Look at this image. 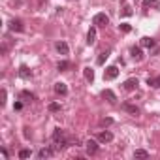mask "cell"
Instances as JSON below:
<instances>
[{
	"label": "cell",
	"instance_id": "cell-1",
	"mask_svg": "<svg viewBox=\"0 0 160 160\" xmlns=\"http://www.w3.org/2000/svg\"><path fill=\"white\" fill-rule=\"evenodd\" d=\"M53 147H55V151H60V149H64L66 145H68V141H66V136H64V132L60 130V128H55V132H53Z\"/></svg>",
	"mask_w": 160,
	"mask_h": 160
},
{
	"label": "cell",
	"instance_id": "cell-26",
	"mask_svg": "<svg viewBox=\"0 0 160 160\" xmlns=\"http://www.w3.org/2000/svg\"><path fill=\"white\" fill-rule=\"evenodd\" d=\"M0 98H2V100H0V104L6 106V89H2V92H0Z\"/></svg>",
	"mask_w": 160,
	"mask_h": 160
},
{
	"label": "cell",
	"instance_id": "cell-20",
	"mask_svg": "<svg viewBox=\"0 0 160 160\" xmlns=\"http://www.w3.org/2000/svg\"><path fill=\"white\" fill-rule=\"evenodd\" d=\"M83 73H85V79H87V81H94V72H92V68H85L83 70Z\"/></svg>",
	"mask_w": 160,
	"mask_h": 160
},
{
	"label": "cell",
	"instance_id": "cell-23",
	"mask_svg": "<svg viewBox=\"0 0 160 160\" xmlns=\"http://www.w3.org/2000/svg\"><path fill=\"white\" fill-rule=\"evenodd\" d=\"M57 68H58L60 72H64V70H68V68H70V62H66V60H60V62L57 64Z\"/></svg>",
	"mask_w": 160,
	"mask_h": 160
},
{
	"label": "cell",
	"instance_id": "cell-15",
	"mask_svg": "<svg viewBox=\"0 0 160 160\" xmlns=\"http://www.w3.org/2000/svg\"><path fill=\"white\" fill-rule=\"evenodd\" d=\"M55 47H57V51H58L60 55H68V51H70L66 42H57V45H55Z\"/></svg>",
	"mask_w": 160,
	"mask_h": 160
},
{
	"label": "cell",
	"instance_id": "cell-10",
	"mask_svg": "<svg viewBox=\"0 0 160 160\" xmlns=\"http://www.w3.org/2000/svg\"><path fill=\"white\" fill-rule=\"evenodd\" d=\"M102 98H106L109 104H115V102H117V96H115V92H113V91H109V89L102 91Z\"/></svg>",
	"mask_w": 160,
	"mask_h": 160
},
{
	"label": "cell",
	"instance_id": "cell-28",
	"mask_svg": "<svg viewBox=\"0 0 160 160\" xmlns=\"http://www.w3.org/2000/svg\"><path fill=\"white\" fill-rule=\"evenodd\" d=\"M122 15H124V17H130V15H132V10H130V8L126 6V8L122 10Z\"/></svg>",
	"mask_w": 160,
	"mask_h": 160
},
{
	"label": "cell",
	"instance_id": "cell-18",
	"mask_svg": "<svg viewBox=\"0 0 160 160\" xmlns=\"http://www.w3.org/2000/svg\"><path fill=\"white\" fill-rule=\"evenodd\" d=\"M143 8H160L158 0H143Z\"/></svg>",
	"mask_w": 160,
	"mask_h": 160
},
{
	"label": "cell",
	"instance_id": "cell-8",
	"mask_svg": "<svg viewBox=\"0 0 160 160\" xmlns=\"http://www.w3.org/2000/svg\"><path fill=\"white\" fill-rule=\"evenodd\" d=\"M98 141L100 143H109V141H113V134L109 130H104V132L98 134Z\"/></svg>",
	"mask_w": 160,
	"mask_h": 160
},
{
	"label": "cell",
	"instance_id": "cell-24",
	"mask_svg": "<svg viewBox=\"0 0 160 160\" xmlns=\"http://www.w3.org/2000/svg\"><path fill=\"white\" fill-rule=\"evenodd\" d=\"M21 98H25V100H34V94L28 92V91H23V92H21Z\"/></svg>",
	"mask_w": 160,
	"mask_h": 160
},
{
	"label": "cell",
	"instance_id": "cell-9",
	"mask_svg": "<svg viewBox=\"0 0 160 160\" xmlns=\"http://www.w3.org/2000/svg\"><path fill=\"white\" fill-rule=\"evenodd\" d=\"M19 77H23V79H30L32 77V72H30V68L27 64H21L19 66Z\"/></svg>",
	"mask_w": 160,
	"mask_h": 160
},
{
	"label": "cell",
	"instance_id": "cell-22",
	"mask_svg": "<svg viewBox=\"0 0 160 160\" xmlns=\"http://www.w3.org/2000/svg\"><path fill=\"white\" fill-rule=\"evenodd\" d=\"M108 57H109V51H106V53H100V57L96 58V62H98V64H104Z\"/></svg>",
	"mask_w": 160,
	"mask_h": 160
},
{
	"label": "cell",
	"instance_id": "cell-5",
	"mask_svg": "<svg viewBox=\"0 0 160 160\" xmlns=\"http://www.w3.org/2000/svg\"><path fill=\"white\" fill-rule=\"evenodd\" d=\"M85 151H87L89 156L96 154V152H98V143H96L94 139H87V141H85Z\"/></svg>",
	"mask_w": 160,
	"mask_h": 160
},
{
	"label": "cell",
	"instance_id": "cell-31",
	"mask_svg": "<svg viewBox=\"0 0 160 160\" xmlns=\"http://www.w3.org/2000/svg\"><path fill=\"white\" fill-rule=\"evenodd\" d=\"M15 109H23V104L21 102H15Z\"/></svg>",
	"mask_w": 160,
	"mask_h": 160
},
{
	"label": "cell",
	"instance_id": "cell-29",
	"mask_svg": "<svg viewBox=\"0 0 160 160\" xmlns=\"http://www.w3.org/2000/svg\"><path fill=\"white\" fill-rule=\"evenodd\" d=\"M111 122H113V119H102V126H108Z\"/></svg>",
	"mask_w": 160,
	"mask_h": 160
},
{
	"label": "cell",
	"instance_id": "cell-17",
	"mask_svg": "<svg viewBox=\"0 0 160 160\" xmlns=\"http://www.w3.org/2000/svg\"><path fill=\"white\" fill-rule=\"evenodd\" d=\"M147 85H149V87L160 89V75H158V77H149V79H147Z\"/></svg>",
	"mask_w": 160,
	"mask_h": 160
},
{
	"label": "cell",
	"instance_id": "cell-4",
	"mask_svg": "<svg viewBox=\"0 0 160 160\" xmlns=\"http://www.w3.org/2000/svg\"><path fill=\"white\" fill-rule=\"evenodd\" d=\"M8 27H10L12 32H23V30H25V25H23L21 19H12V21L8 23Z\"/></svg>",
	"mask_w": 160,
	"mask_h": 160
},
{
	"label": "cell",
	"instance_id": "cell-7",
	"mask_svg": "<svg viewBox=\"0 0 160 160\" xmlns=\"http://www.w3.org/2000/svg\"><path fill=\"white\" fill-rule=\"evenodd\" d=\"M53 152H55V147H43V149H40V151H38V158H40V160L51 158V156H53Z\"/></svg>",
	"mask_w": 160,
	"mask_h": 160
},
{
	"label": "cell",
	"instance_id": "cell-6",
	"mask_svg": "<svg viewBox=\"0 0 160 160\" xmlns=\"http://www.w3.org/2000/svg\"><path fill=\"white\" fill-rule=\"evenodd\" d=\"M138 85H139L138 79H136V77H130V79H126V81L122 83V89H124V91H136Z\"/></svg>",
	"mask_w": 160,
	"mask_h": 160
},
{
	"label": "cell",
	"instance_id": "cell-21",
	"mask_svg": "<svg viewBox=\"0 0 160 160\" xmlns=\"http://www.w3.org/2000/svg\"><path fill=\"white\" fill-rule=\"evenodd\" d=\"M30 154H32V152H30V149H21V151H19V158H21V160L28 158Z\"/></svg>",
	"mask_w": 160,
	"mask_h": 160
},
{
	"label": "cell",
	"instance_id": "cell-12",
	"mask_svg": "<svg viewBox=\"0 0 160 160\" xmlns=\"http://www.w3.org/2000/svg\"><path fill=\"white\" fill-rule=\"evenodd\" d=\"M141 47L152 49V47H156V42H154L152 38H149V36H143V38H141Z\"/></svg>",
	"mask_w": 160,
	"mask_h": 160
},
{
	"label": "cell",
	"instance_id": "cell-16",
	"mask_svg": "<svg viewBox=\"0 0 160 160\" xmlns=\"http://www.w3.org/2000/svg\"><path fill=\"white\" fill-rule=\"evenodd\" d=\"M94 42H96V28L92 27V28L89 30V34H87V43H89V45H94Z\"/></svg>",
	"mask_w": 160,
	"mask_h": 160
},
{
	"label": "cell",
	"instance_id": "cell-14",
	"mask_svg": "<svg viewBox=\"0 0 160 160\" xmlns=\"http://www.w3.org/2000/svg\"><path fill=\"white\" fill-rule=\"evenodd\" d=\"M130 55H132L134 60H141V58H143V51H141V47H132V49H130Z\"/></svg>",
	"mask_w": 160,
	"mask_h": 160
},
{
	"label": "cell",
	"instance_id": "cell-2",
	"mask_svg": "<svg viewBox=\"0 0 160 160\" xmlns=\"http://www.w3.org/2000/svg\"><path fill=\"white\" fill-rule=\"evenodd\" d=\"M109 23V17L106 15V13H96L94 17H92V25L94 27H106Z\"/></svg>",
	"mask_w": 160,
	"mask_h": 160
},
{
	"label": "cell",
	"instance_id": "cell-19",
	"mask_svg": "<svg viewBox=\"0 0 160 160\" xmlns=\"http://www.w3.org/2000/svg\"><path fill=\"white\" fill-rule=\"evenodd\" d=\"M134 158H149V152L145 149H136L134 151Z\"/></svg>",
	"mask_w": 160,
	"mask_h": 160
},
{
	"label": "cell",
	"instance_id": "cell-11",
	"mask_svg": "<svg viewBox=\"0 0 160 160\" xmlns=\"http://www.w3.org/2000/svg\"><path fill=\"white\" fill-rule=\"evenodd\" d=\"M55 92H57L58 96H66V94H68L66 83H55Z\"/></svg>",
	"mask_w": 160,
	"mask_h": 160
},
{
	"label": "cell",
	"instance_id": "cell-13",
	"mask_svg": "<svg viewBox=\"0 0 160 160\" xmlns=\"http://www.w3.org/2000/svg\"><path fill=\"white\" fill-rule=\"evenodd\" d=\"M122 109L124 111H128L130 115H139V109H138V106H134V104H122Z\"/></svg>",
	"mask_w": 160,
	"mask_h": 160
},
{
	"label": "cell",
	"instance_id": "cell-25",
	"mask_svg": "<svg viewBox=\"0 0 160 160\" xmlns=\"http://www.w3.org/2000/svg\"><path fill=\"white\" fill-rule=\"evenodd\" d=\"M49 111H53V113H57V111H60V104H57V102H53V104H49Z\"/></svg>",
	"mask_w": 160,
	"mask_h": 160
},
{
	"label": "cell",
	"instance_id": "cell-27",
	"mask_svg": "<svg viewBox=\"0 0 160 160\" xmlns=\"http://www.w3.org/2000/svg\"><path fill=\"white\" fill-rule=\"evenodd\" d=\"M121 30H122V32H130V30H132V27H130V25H126V23H122V25H121Z\"/></svg>",
	"mask_w": 160,
	"mask_h": 160
},
{
	"label": "cell",
	"instance_id": "cell-3",
	"mask_svg": "<svg viewBox=\"0 0 160 160\" xmlns=\"http://www.w3.org/2000/svg\"><path fill=\"white\" fill-rule=\"evenodd\" d=\"M117 75H119V68H117V66H108L106 72H104V79H108V81L117 79Z\"/></svg>",
	"mask_w": 160,
	"mask_h": 160
},
{
	"label": "cell",
	"instance_id": "cell-30",
	"mask_svg": "<svg viewBox=\"0 0 160 160\" xmlns=\"http://www.w3.org/2000/svg\"><path fill=\"white\" fill-rule=\"evenodd\" d=\"M0 152H2V156H4V158H8V151H6L4 147H2V149H0Z\"/></svg>",
	"mask_w": 160,
	"mask_h": 160
}]
</instances>
